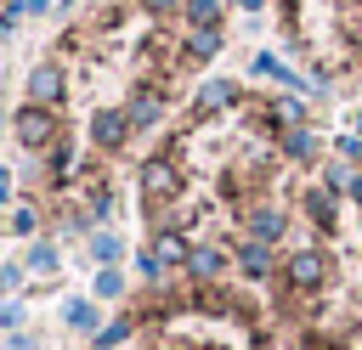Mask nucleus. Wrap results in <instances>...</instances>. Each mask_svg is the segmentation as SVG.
<instances>
[{
    "label": "nucleus",
    "instance_id": "39448f33",
    "mask_svg": "<svg viewBox=\"0 0 362 350\" xmlns=\"http://www.w3.org/2000/svg\"><path fill=\"white\" fill-rule=\"evenodd\" d=\"M238 265H243V277H266L272 271V248L266 243H243L238 248Z\"/></svg>",
    "mask_w": 362,
    "mask_h": 350
},
{
    "label": "nucleus",
    "instance_id": "423d86ee",
    "mask_svg": "<svg viewBox=\"0 0 362 350\" xmlns=\"http://www.w3.org/2000/svg\"><path fill=\"white\" fill-rule=\"evenodd\" d=\"M283 152H288V158H311V152H317V135H311L305 124H294V130H283Z\"/></svg>",
    "mask_w": 362,
    "mask_h": 350
},
{
    "label": "nucleus",
    "instance_id": "20e7f679",
    "mask_svg": "<svg viewBox=\"0 0 362 350\" xmlns=\"http://www.w3.org/2000/svg\"><path fill=\"white\" fill-rule=\"evenodd\" d=\"M305 215L317 220V231H334V220H339V209H334L328 192H305Z\"/></svg>",
    "mask_w": 362,
    "mask_h": 350
},
{
    "label": "nucleus",
    "instance_id": "1a4fd4ad",
    "mask_svg": "<svg viewBox=\"0 0 362 350\" xmlns=\"http://www.w3.org/2000/svg\"><path fill=\"white\" fill-rule=\"evenodd\" d=\"M351 192H356V203H362V175H356V186H351Z\"/></svg>",
    "mask_w": 362,
    "mask_h": 350
},
{
    "label": "nucleus",
    "instance_id": "0eeeda50",
    "mask_svg": "<svg viewBox=\"0 0 362 350\" xmlns=\"http://www.w3.org/2000/svg\"><path fill=\"white\" fill-rule=\"evenodd\" d=\"M328 186H334V192H345V186H356V169H345V164H334V169H328Z\"/></svg>",
    "mask_w": 362,
    "mask_h": 350
},
{
    "label": "nucleus",
    "instance_id": "9d476101",
    "mask_svg": "<svg viewBox=\"0 0 362 350\" xmlns=\"http://www.w3.org/2000/svg\"><path fill=\"white\" fill-rule=\"evenodd\" d=\"M0 6H6V0H0Z\"/></svg>",
    "mask_w": 362,
    "mask_h": 350
},
{
    "label": "nucleus",
    "instance_id": "f257e3e1",
    "mask_svg": "<svg viewBox=\"0 0 362 350\" xmlns=\"http://www.w3.org/2000/svg\"><path fill=\"white\" fill-rule=\"evenodd\" d=\"M187 0H102L28 68L11 135L28 198L57 226H90L113 203V169L147 135L198 62Z\"/></svg>",
    "mask_w": 362,
    "mask_h": 350
},
{
    "label": "nucleus",
    "instance_id": "6e6552de",
    "mask_svg": "<svg viewBox=\"0 0 362 350\" xmlns=\"http://www.w3.org/2000/svg\"><path fill=\"white\" fill-rule=\"evenodd\" d=\"M351 45H356V51H362V11H356V17H351Z\"/></svg>",
    "mask_w": 362,
    "mask_h": 350
},
{
    "label": "nucleus",
    "instance_id": "f03ea898",
    "mask_svg": "<svg viewBox=\"0 0 362 350\" xmlns=\"http://www.w3.org/2000/svg\"><path fill=\"white\" fill-rule=\"evenodd\" d=\"M283 282L300 288V294H317V288L328 282V254H322V248H294V254L283 260Z\"/></svg>",
    "mask_w": 362,
    "mask_h": 350
},
{
    "label": "nucleus",
    "instance_id": "7ed1b4c3",
    "mask_svg": "<svg viewBox=\"0 0 362 350\" xmlns=\"http://www.w3.org/2000/svg\"><path fill=\"white\" fill-rule=\"evenodd\" d=\"M283 226H288V220H283V209H272V203H249V209H243V243H266V248H272V243L283 237Z\"/></svg>",
    "mask_w": 362,
    "mask_h": 350
}]
</instances>
